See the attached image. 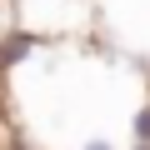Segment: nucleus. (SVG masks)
Returning a JSON list of instances; mask_svg holds the SVG:
<instances>
[{
  "label": "nucleus",
  "mask_w": 150,
  "mask_h": 150,
  "mask_svg": "<svg viewBox=\"0 0 150 150\" xmlns=\"http://www.w3.org/2000/svg\"><path fill=\"white\" fill-rule=\"evenodd\" d=\"M130 130H135V145H150V100L135 110V120H130Z\"/></svg>",
  "instance_id": "1"
},
{
  "label": "nucleus",
  "mask_w": 150,
  "mask_h": 150,
  "mask_svg": "<svg viewBox=\"0 0 150 150\" xmlns=\"http://www.w3.org/2000/svg\"><path fill=\"white\" fill-rule=\"evenodd\" d=\"M80 150H115V140H105V135H90V140H80Z\"/></svg>",
  "instance_id": "2"
},
{
  "label": "nucleus",
  "mask_w": 150,
  "mask_h": 150,
  "mask_svg": "<svg viewBox=\"0 0 150 150\" xmlns=\"http://www.w3.org/2000/svg\"><path fill=\"white\" fill-rule=\"evenodd\" d=\"M130 150H150V145H130Z\"/></svg>",
  "instance_id": "3"
}]
</instances>
